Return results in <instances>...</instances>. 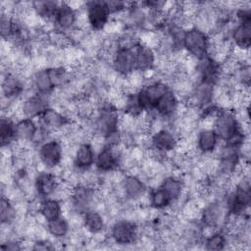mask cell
Listing matches in <instances>:
<instances>
[{
  "label": "cell",
  "mask_w": 251,
  "mask_h": 251,
  "mask_svg": "<svg viewBox=\"0 0 251 251\" xmlns=\"http://www.w3.org/2000/svg\"><path fill=\"white\" fill-rule=\"evenodd\" d=\"M108 236L118 245L133 244L140 236V227L136 223L126 219L115 220L110 226Z\"/></svg>",
  "instance_id": "1"
},
{
  "label": "cell",
  "mask_w": 251,
  "mask_h": 251,
  "mask_svg": "<svg viewBox=\"0 0 251 251\" xmlns=\"http://www.w3.org/2000/svg\"><path fill=\"white\" fill-rule=\"evenodd\" d=\"M182 47L188 55L197 60L203 59L204 57L208 56L209 52V34L194 26L188 28L184 33Z\"/></svg>",
  "instance_id": "2"
},
{
  "label": "cell",
  "mask_w": 251,
  "mask_h": 251,
  "mask_svg": "<svg viewBox=\"0 0 251 251\" xmlns=\"http://www.w3.org/2000/svg\"><path fill=\"white\" fill-rule=\"evenodd\" d=\"M213 129L219 140L223 142H227L232 137L242 132L235 112L232 109H221L215 119Z\"/></svg>",
  "instance_id": "3"
},
{
  "label": "cell",
  "mask_w": 251,
  "mask_h": 251,
  "mask_svg": "<svg viewBox=\"0 0 251 251\" xmlns=\"http://www.w3.org/2000/svg\"><path fill=\"white\" fill-rule=\"evenodd\" d=\"M37 160L45 170H54L61 166L64 158V149L61 141L51 138L38 146Z\"/></svg>",
  "instance_id": "4"
},
{
  "label": "cell",
  "mask_w": 251,
  "mask_h": 251,
  "mask_svg": "<svg viewBox=\"0 0 251 251\" xmlns=\"http://www.w3.org/2000/svg\"><path fill=\"white\" fill-rule=\"evenodd\" d=\"M85 13L89 27L94 32H102L111 20L104 1L85 2Z\"/></svg>",
  "instance_id": "5"
},
{
  "label": "cell",
  "mask_w": 251,
  "mask_h": 251,
  "mask_svg": "<svg viewBox=\"0 0 251 251\" xmlns=\"http://www.w3.org/2000/svg\"><path fill=\"white\" fill-rule=\"evenodd\" d=\"M50 107V97L48 95L34 92L22 99L21 110L24 118L37 119Z\"/></svg>",
  "instance_id": "6"
},
{
  "label": "cell",
  "mask_w": 251,
  "mask_h": 251,
  "mask_svg": "<svg viewBox=\"0 0 251 251\" xmlns=\"http://www.w3.org/2000/svg\"><path fill=\"white\" fill-rule=\"evenodd\" d=\"M60 181L61 178L52 171L43 170L41 172H37L33 178L36 195L40 197L41 200L51 198L55 193Z\"/></svg>",
  "instance_id": "7"
},
{
  "label": "cell",
  "mask_w": 251,
  "mask_h": 251,
  "mask_svg": "<svg viewBox=\"0 0 251 251\" xmlns=\"http://www.w3.org/2000/svg\"><path fill=\"white\" fill-rule=\"evenodd\" d=\"M178 136L169 127H164L150 135V147L162 154H168L176 150Z\"/></svg>",
  "instance_id": "8"
},
{
  "label": "cell",
  "mask_w": 251,
  "mask_h": 251,
  "mask_svg": "<svg viewBox=\"0 0 251 251\" xmlns=\"http://www.w3.org/2000/svg\"><path fill=\"white\" fill-rule=\"evenodd\" d=\"M111 66L119 75L124 77L136 71L134 46L132 48L119 47L114 56Z\"/></svg>",
  "instance_id": "9"
},
{
  "label": "cell",
  "mask_w": 251,
  "mask_h": 251,
  "mask_svg": "<svg viewBox=\"0 0 251 251\" xmlns=\"http://www.w3.org/2000/svg\"><path fill=\"white\" fill-rule=\"evenodd\" d=\"M125 194V202H131L137 206L139 198L147 191L145 181L138 176L126 175L122 181Z\"/></svg>",
  "instance_id": "10"
},
{
  "label": "cell",
  "mask_w": 251,
  "mask_h": 251,
  "mask_svg": "<svg viewBox=\"0 0 251 251\" xmlns=\"http://www.w3.org/2000/svg\"><path fill=\"white\" fill-rule=\"evenodd\" d=\"M179 100L176 93L170 88L156 103L153 113L166 121H170L173 119L177 112V108L179 105Z\"/></svg>",
  "instance_id": "11"
},
{
  "label": "cell",
  "mask_w": 251,
  "mask_h": 251,
  "mask_svg": "<svg viewBox=\"0 0 251 251\" xmlns=\"http://www.w3.org/2000/svg\"><path fill=\"white\" fill-rule=\"evenodd\" d=\"M39 126L49 129L52 133L62 130L69 124L73 123L66 115L55 108H48L39 118Z\"/></svg>",
  "instance_id": "12"
},
{
  "label": "cell",
  "mask_w": 251,
  "mask_h": 251,
  "mask_svg": "<svg viewBox=\"0 0 251 251\" xmlns=\"http://www.w3.org/2000/svg\"><path fill=\"white\" fill-rule=\"evenodd\" d=\"M53 24L55 29L68 33L76 25V11L67 2H61Z\"/></svg>",
  "instance_id": "13"
},
{
  "label": "cell",
  "mask_w": 251,
  "mask_h": 251,
  "mask_svg": "<svg viewBox=\"0 0 251 251\" xmlns=\"http://www.w3.org/2000/svg\"><path fill=\"white\" fill-rule=\"evenodd\" d=\"M135 68L143 74L154 70L156 62V51L140 42L134 46Z\"/></svg>",
  "instance_id": "14"
},
{
  "label": "cell",
  "mask_w": 251,
  "mask_h": 251,
  "mask_svg": "<svg viewBox=\"0 0 251 251\" xmlns=\"http://www.w3.org/2000/svg\"><path fill=\"white\" fill-rule=\"evenodd\" d=\"M96 152L94 151L91 144L82 142L75 148L74 154V168L77 171H85L94 166Z\"/></svg>",
  "instance_id": "15"
},
{
  "label": "cell",
  "mask_w": 251,
  "mask_h": 251,
  "mask_svg": "<svg viewBox=\"0 0 251 251\" xmlns=\"http://www.w3.org/2000/svg\"><path fill=\"white\" fill-rule=\"evenodd\" d=\"M233 46L240 49H249L251 43V20L237 22L229 34Z\"/></svg>",
  "instance_id": "16"
},
{
  "label": "cell",
  "mask_w": 251,
  "mask_h": 251,
  "mask_svg": "<svg viewBox=\"0 0 251 251\" xmlns=\"http://www.w3.org/2000/svg\"><path fill=\"white\" fill-rule=\"evenodd\" d=\"M38 125L34 119L25 118L16 123V141L23 146L32 145V139L36 133Z\"/></svg>",
  "instance_id": "17"
},
{
  "label": "cell",
  "mask_w": 251,
  "mask_h": 251,
  "mask_svg": "<svg viewBox=\"0 0 251 251\" xmlns=\"http://www.w3.org/2000/svg\"><path fill=\"white\" fill-rule=\"evenodd\" d=\"M160 187L168 194L173 202L181 199L185 194H188L184 186L183 178L174 175L166 176L163 178Z\"/></svg>",
  "instance_id": "18"
},
{
  "label": "cell",
  "mask_w": 251,
  "mask_h": 251,
  "mask_svg": "<svg viewBox=\"0 0 251 251\" xmlns=\"http://www.w3.org/2000/svg\"><path fill=\"white\" fill-rule=\"evenodd\" d=\"M82 227L90 235L104 232L106 230V221L101 212L90 209L83 214Z\"/></svg>",
  "instance_id": "19"
},
{
  "label": "cell",
  "mask_w": 251,
  "mask_h": 251,
  "mask_svg": "<svg viewBox=\"0 0 251 251\" xmlns=\"http://www.w3.org/2000/svg\"><path fill=\"white\" fill-rule=\"evenodd\" d=\"M220 140L213 128H201L196 133V146L201 154H211L216 150Z\"/></svg>",
  "instance_id": "20"
},
{
  "label": "cell",
  "mask_w": 251,
  "mask_h": 251,
  "mask_svg": "<svg viewBox=\"0 0 251 251\" xmlns=\"http://www.w3.org/2000/svg\"><path fill=\"white\" fill-rule=\"evenodd\" d=\"M0 139L2 148H11L16 142V122L8 116H2L0 122Z\"/></svg>",
  "instance_id": "21"
},
{
  "label": "cell",
  "mask_w": 251,
  "mask_h": 251,
  "mask_svg": "<svg viewBox=\"0 0 251 251\" xmlns=\"http://www.w3.org/2000/svg\"><path fill=\"white\" fill-rule=\"evenodd\" d=\"M30 80L31 86L37 93L50 96L51 93L54 91V87L51 83L47 68L35 70V72L31 75Z\"/></svg>",
  "instance_id": "22"
},
{
  "label": "cell",
  "mask_w": 251,
  "mask_h": 251,
  "mask_svg": "<svg viewBox=\"0 0 251 251\" xmlns=\"http://www.w3.org/2000/svg\"><path fill=\"white\" fill-rule=\"evenodd\" d=\"M37 213L46 221V223L48 221L59 218L63 214L62 202L55 198L42 199L40 201Z\"/></svg>",
  "instance_id": "23"
},
{
  "label": "cell",
  "mask_w": 251,
  "mask_h": 251,
  "mask_svg": "<svg viewBox=\"0 0 251 251\" xmlns=\"http://www.w3.org/2000/svg\"><path fill=\"white\" fill-rule=\"evenodd\" d=\"M45 227L48 231V234L55 239H64L69 235L71 231L70 223L68 219L63 216L48 221L45 224Z\"/></svg>",
  "instance_id": "24"
},
{
  "label": "cell",
  "mask_w": 251,
  "mask_h": 251,
  "mask_svg": "<svg viewBox=\"0 0 251 251\" xmlns=\"http://www.w3.org/2000/svg\"><path fill=\"white\" fill-rule=\"evenodd\" d=\"M19 217L20 216L15 204L9 198L2 196L0 204L1 224L13 226V224L18 220Z\"/></svg>",
  "instance_id": "25"
},
{
  "label": "cell",
  "mask_w": 251,
  "mask_h": 251,
  "mask_svg": "<svg viewBox=\"0 0 251 251\" xmlns=\"http://www.w3.org/2000/svg\"><path fill=\"white\" fill-rule=\"evenodd\" d=\"M149 195H150V207L158 211L167 210L169 206L173 203V201L168 196V194L160 186L156 188H150Z\"/></svg>",
  "instance_id": "26"
},
{
  "label": "cell",
  "mask_w": 251,
  "mask_h": 251,
  "mask_svg": "<svg viewBox=\"0 0 251 251\" xmlns=\"http://www.w3.org/2000/svg\"><path fill=\"white\" fill-rule=\"evenodd\" d=\"M204 243L207 250H223L226 247V235L218 230L205 238Z\"/></svg>",
  "instance_id": "27"
},
{
  "label": "cell",
  "mask_w": 251,
  "mask_h": 251,
  "mask_svg": "<svg viewBox=\"0 0 251 251\" xmlns=\"http://www.w3.org/2000/svg\"><path fill=\"white\" fill-rule=\"evenodd\" d=\"M110 15H121L128 7L129 3L123 1H104Z\"/></svg>",
  "instance_id": "28"
}]
</instances>
